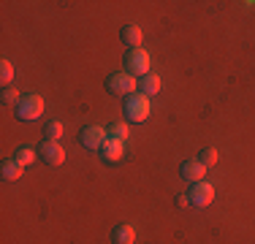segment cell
Masks as SVG:
<instances>
[{"instance_id":"1","label":"cell","mask_w":255,"mask_h":244,"mask_svg":"<svg viewBox=\"0 0 255 244\" xmlns=\"http://www.w3.org/2000/svg\"><path fill=\"white\" fill-rule=\"evenodd\" d=\"M123 114L128 122H147V117L152 114V106H149V98L141 93H133L125 98L123 103Z\"/></svg>"},{"instance_id":"2","label":"cell","mask_w":255,"mask_h":244,"mask_svg":"<svg viewBox=\"0 0 255 244\" xmlns=\"http://www.w3.org/2000/svg\"><path fill=\"white\" fill-rule=\"evenodd\" d=\"M41 114H44V98L38 93H25L19 98V103H16V117L22 122H33Z\"/></svg>"},{"instance_id":"3","label":"cell","mask_w":255,"mask_h":244,"mask_svg":"<svg viewBox=\"0 0 255 244\" xmlns=\"http://www.w3.org/2000/svg\"><path fill=\"white\" fill-rule=\"evenodd\" d=\"M123 65H125V73L141 79V76H147V73H149L152 60H149V54L144 52V49H128L125 57H123Z\"/></svg>"},{"instance_id":"4","label":"cell","mask_w":255,"mask_h":244,"mask_svg":"<svg viewBox=\"0 0 255 244\" xmlns=\"http://www.w3.org/2000/svg\"><path fill=\"white\" fill-rule=\"evenodd\" d=\"M136 87H138V79L130 76V73H125V71L106 76V93H112V95H123V98H128V95L136 93Z\"/></svg>"},{"instance_id":"5","label":"cell","mask_w":255,"mask_h":244,"mask_svg":"<svg viewBox=\"0 0 255 244\" xmlns=\"http://www.w3.org/2000/svg\"><path fill=\"white\" fill-rule=\"evenodd\" d=\"M103 141H106V130L98 125H87V127H82V133H79V144L84 146L87 152H98Z\"/></svg>"},{"instance_id":"6","label":"cell","mask_w":255,"mask_h":244,"mask_svg":"<svg viewBox=\"0 0 255 244\" xmlns=\"http://www.w3.org/2000/svg\"><path fill=\"white\" fill-rule=\"evenodd\" d=\"M38 160L46 166H63L65 163V149L60 146V141H44L38 146Z\"/></svg>"},{"instance_id":"7","label":"cell","mask_w":255,"mask_h":244,"mask_svg":"<svg viewBox=\"0 0 255 244\" xmlns=\"http://www.w3.org/2000/svg\"><path fill=\"white\" fill-rule=\"evenodd\" d=\"M187 198H190V206L204 209V206H209L212 201H215V187H212L209 182H196V185H190Z\"/></svg>"},{"instance_id":"8","label":"cell","mask_w":255,"mask_h":244,"mask_svg":"<svg viewBox=\"0 0 255 244\" xmlns=\"http://www.w3.org/2000/svg\"><path fill=\"white\" fill-rule=\"evenodd\" d=\"M179 174L185 182H190V185H196V182H204L206 176V166H201L198 160H185L179 166Z\"/></svg>"},{"instance_id":"9","label":"cell","mask_w":255,"mask_h":244,"mask_svg":"<svg viewBox=\"0 0 255 244\" xmlns=\"http://www.w3.org/2000/svg\"><path fill=\"white\" fill-rule=\"evenodd\" d=\"M98 152H101L103 163H117L120 157H123L125 146H123V141H117V138H109V136H106V141H103V146H101Z\"/></svg>"},{"instance_id":"10","label":"cell","mask_w":255,"mask_h":244,"mask_svg":"<svg viewBox=\"0 0 255 244\" xmlns=\"http://www.w3.org/2000/svg\"><path fill=\"white\" fill-rule=\"evenodd\" d=\"M141 38H144V33H141L138 24H123V27H120V41H123L125 46L138 49L141 46Z\"/></svg>"},{"instance_id":"11","label":"cell","mask_w":255,"mask_h":244,"mask_svg":"<svg viewBox=\"0 0 255 244\" xmlns=\"http://www.w3.org/2000/svg\"><path fill=\"white\" fill-rule=\"evenodd\" d=\"M22 163L16 160V157H5L3 163H0V176H3L5 182H16V179H22Z\"/></svg>"},{"instance_id":"12","label":"cell","mask_w":255,"mask_h":244,"mask_svg":"<svg viewBox=\"0 0 255 244\" xmlns=\"http://www.w3.org/2000/svg\"><path fill=\"white\" fill-rule=\"evenodd\" d=\"M136 242V231L130 228L128 223H120V225H114V231H112V244H133Z\"/></svg>"},{"instance_id":"13","label":"cell","mask_w":255,"mask_h":244,"mask_svg":"<svg viewBox=\"0 0 255 244\" xmlns=\"http://www.w3.org/2000/svg\"><path fill=\"white\" fill-rule=\"evenodd\" d=\"M138 93L147 95V98L157 95V93H160V76H155V73H147V76H141V79H138Z\"/></svg>"},{"instance_id":"14","label":"cell","mask_w":255,"mask_h":244,"mask_svg":"<svg viewBox=\"0 0 255 244\" xmlns=\"http://www.w3.org/2000/svg\"><path fill=\"white\" fill-rule=\"evenodd\" d=\"M65 133V127H63V122L60 120H54V122H46L44 125V136H46V141H60V136Z\"/></svg>"},{"instance_id":"15","label":"cell","mask_w":255,"mask_h":244,"mask_svg":"<svg viewBox=\"0 0 255 244\" xmlns=\"http://www.w3.org/2000/svg\"><path fill=\"white\" fill-rule=\"evenodd\" d=\"M217 160H220V155H217L215 146H204V149L198 152V163H201V166H206V168H212Z\"/></svg>"},{"instance_id":"16","label":"cell","mask_w":255,"mask_h":244,"mask_svg":"<svg viewBox=\"0 0 255 244\" xmlns=\"http://www.w3.org/2000/svg\"><path fill=\"white\" fill-rule=\"evenodd\" d=\"M106 136H109V138H117V141H125L130 133H128V125H125V122H112V125L106 127Z\"/></svg>"},{"instance_id":"17","label":"cell","mask_w":255,"mask_h":244,"mask_svg":"<svg viewBox=\"0 0 255 244\" xmlns=\"http://www.w3.org/2000/svg\"><path fill=\"white\" fill-rule=\"evenodd\" d=\"M14 157L22 163V166H30V163H33L35 157H38V152H35L33 146H19V149L14 152Z\"/></svg>"},{"instance_id":"18","label":"cell","mask_w":255,"mask_h":244,"mask_svg":"<svg viewBox=\"0 0 255 244\" xmlns=\"http://www.w3.org/2000/svg\"><path fill=\"white\" fill-rule=\"evenodd\" d=\"M11 79H14V65H11L8 60H3V63H0V82H3V87H8Z\"/></svg>"},{"instance_id":"19","label":"cell","mask_w":255,"mask_h":244,"mask_svg":"<svg viewBox=\"0 0 255 244\" xmlns=\"http://www.w3.org/2000/svg\"><path fill=\"white\" fill-rule=\"evenodd\" d=\"M0 98H3V103H14V106H16L22 95H16L14 87H3V95H0Z\"/></svg>"},{"instance_id":"20","label":"cell","mask_w":255,"mask_h":244,"mask_svg":"<svg viewBox=\"0 0 255 244\" xmlns=\"http://www.w3.org/2000/svg\"><path fill=\"white\" fill-rule=\"evenodd\" d=\"M187 204H190V198H187V195H177V206H179V209H185Z\"/></svg>"}]
</instances>
